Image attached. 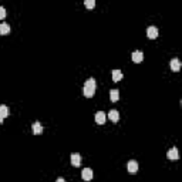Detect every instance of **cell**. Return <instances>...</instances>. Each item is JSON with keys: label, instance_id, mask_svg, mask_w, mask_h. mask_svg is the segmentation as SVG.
I'll list each match as a JSON object with an SVG mask.
<instances>
[{"label": "cell", "instance_id": "cell-1", "mask_svg": "<svg viewBox=\"0 0 182 182\" xmlns=\"http://www.w3.org/2000/svg\"><path fill=\"white\" fill-rule=\"evenodd\" d=\"M95 87H97V83H95V80L94 78H88L87 81H86V84H84V95L86 97H93V95L95 94Z\"/></svg>", "mask_w": 182, "mask_h": 182}, {"label": "cell", "instance_id": "cell-2", "mask_svg": "<svg viewBox=\"0 0 182 182\" xmlns=\"http://www.w3.org/2000/svg\"><path fill=\"white\" fill-rule=\"evenodd\" d=\"M93 177H94V172H93V169H90V168H84L83 172H81V178H83L84 181H91V179H93Z\"/></svg>", "mask_w": 182, "mask_h": 182}, {"label": "cell", "instance_id": "cell-3", "mask_svg": "<svg viewBox=\"0 0 182 182\" xmlns=\"http://www.w3.org/2000/svg\"><path fill=\"white\" fill-rule=\"evenodd\" d=\"M166 157H168V159H171V161H177V159L179 158L178 149H177V148H171L169 151H168V154H166Z\"/></svg>", "mask_w": 182, "mask_h": 182}, {"label": "cell", "instance_id": "cell-4", "mask_svg": "<svg viewBox=\"0 0 182 182\" xmlns=\"http://www.w3.org/2000/svg\"><path fill=\"white\" fill-rule=\"evenodd\" d=\"M81 162H83V159H81V155H80V154H71V164H73V165L80 166Z\"/></svg>", "mask_w": 182, "mask_h": 182}, {"label": "cell", "instance_id": "cell-5", "mask_svg": "<svg viewBox=\"0 0 182 182\" xmlns=\"http://www.w3.org/2000/svg\"><path fill=\"white\" fill-rule=\"evenodd\" d=\"M127 168H128L129 174H136V172H138V162L136 161H129L128 165H127Z\"/></svg>", "mask_w": 182, "mask_h": 182}, {"label": "cell", "instance_id": "cell-6", "mask_svg": "<svg viewBox=\"0 0 182 182\" xmlns=\"http://www.w3.org/2000/svg\"><path fill=\"white\" fill-rule=\"evenodd\" d=\"M169 67H171V70L172 71H179L181 70V61H179L178 58H174V60H171V63H169Z\"/></svg>", "mask_w": 182, "mask_h": 182}, {"label": "cell", "instance_id": "cell-7", "mask_svg": "<svg viewBox=\"0 0 182 182\" xmlns=\"http://www.w3.org/2000/svg\"><path fill=\"white\" fill-rule=\"evenodd\" d=\"M147 36H148V38H157L158 29H157V27H154V26L148 27V29H147Z\"/></svg>", "mask_w": 182, "mask_h": 182}, {"label": "cell", "instance_id": "cell-8", "mask_svg": "<svg viewBox=\"0 0 182 182\" xmlns=\"http://www.w3.org/2000/svg\"><path fill=\"white\" fill-rule=\"evenodd\" d=\"M144 60V53L142 51H134L133 53V61L134 63H141Z\"/></svg>", "mask_w": 182, "mask_h": 182}, {"label": "cell", "instance_id": "cell-9", "mask_svg": "<svg viewBox=\"0 0 182 182\" xmlns=\"http://www.w3.org/2000/svg\"><path fill=\"white\" fill-rule=\"evenodd\" d=\"M95 122L97 124H104L105 122V112L103 111H98L95 114Z\"/></svg>", "mask_w": 182, "mask_h": 182}, {"label": "cell", "instance_id": "cell-10", "mask_svg": "<svg viewBox=\"0 0 182 182\" xmlns=\"http://www.w3.org/2000/svg\"><path fill=\"white\" fill-rule=\"evenodd\" d=\"M108 118L112 121V122H117V121L120 120V114L117 110H111V111L108 112Z\"/></svg>", "mask_w": 182, "mask_h": 182}, {"label": "cell", "instance_id": "cell-11", "mask_svg": "<svg viewBox=\"0 0 182 182\" xmlns=\"http://www.w3.org/2000/svg\"><path fill=\"white\" fill-rule=\"evenodd\" d=\"M31 129H33V134H36V135H38V134L43 133V127H42V124H40L38 121H36V122H34L33 127H31Z\"/></svg>", "mask_w": 182, "mask_h": 182}, {"label": "cell", "instance_id": "cell-12", "mask_svg": "<svg viewBox=\"0 0 182 182\" xmlns=\"http://www.w3.org/2000/svg\"><path fill=\"white\" fill-rule=\"evenodd\" d=\"M10 33V26L7 24V23H2L0 24V34L2 36H6V34Z\"/></svg>", "mask_w": 182, "mask_h": 182}, {"label": "cell", "instance_id": "cell-13", "mask_svg": "<svg viewBox=\"0 0 182 182\" xmlns=\"http://www.w3.org/2000/svg\"><path fill=\"white\" fill-rule=\"evenodd\" d=\"M110 98H111L112 103H117V101L120 100V93H118V90H111L110 91Z\"/></svg>", "mask_w": 182, "mask_h": 182}, {"label": "cell", "instance_id": "cell-14", "mask_svg": "<svg viewBox=\"0 0 182 182\" xmlns=\"http://www.w3.org/2000/svg\"><path fill=\"white\" fill-rule=\"evenodd\" d=\"M112 80H114L115 83H118L120 80H122V73H121L120 70H114L112 71Z\"/></svg>", "mask_w": 182, "mask_h": 182}, {"label": "cell", "instance_id": "cell-15", "mask_svg": "<svg viewBox=\"0 0 182 182\" xmlns=\"http://www.w3.org/2000/svg\"><path fill=\"white\" fill-rule=\"evenodd\" d=\"M0 114H2L3 118H6V117L9 115V108L6 107V105H0Z\"/></svg>", "mask_w": 182, "mask_h": 182}, {"label": "cell", "instance_id": "cell-16", "mask_svg": "<svg viewBox=\"0 0 182 182\" xmlns=\"http://www.w3.org/2000/svg\"><path fill=\"white\" fill-rule=\"evenodd\" d=\"M84 4H86V7L93 9L95 6V2H94V0H86V2H84Z\"/></svg>", "mask_w": 182, "mask_h": 182}, {"label": "cell", "instance_id": "cell-17", "mask_svg": "<svg viewBox=\"0 0 182 182\" xmlns=\"http://www.w3.org/2000/svg\"><path fill=\"white\" fill-rule=\"evenodd\" d=\"M4 17H6V10H4V7L0 6V19H4Z\"/></svg>", "mask_w": 182, "mask_h": 182}, {"label": "cell", "instance_id": "cell-18", "mask_svg": "<svg viewBox=\"0 0 182 182\" xmlns=\"http://www.w3.org/2000/svg\"><path fill=\"white\" fill-rule=\"evenodd\" d=\"M56 182H66V181H64V178H57V181Z\"/></svg>", "mask_w": 182, "mask_h": 182}, {"label": "cell", "instance_id": "cell-19", "mask_svg": "<svg viewBox=\"0 0 182 182\" xmlns=\"http://www.w3.org/2000/svg\"><path fill=\"white\" fill-rule=\"evenodd\" d=\"M3 120H4V118H3V117H2V114H0V124L3 122Z\"/></svg>", "mask_w": 182, "mask_h": 182}]
</instances>
